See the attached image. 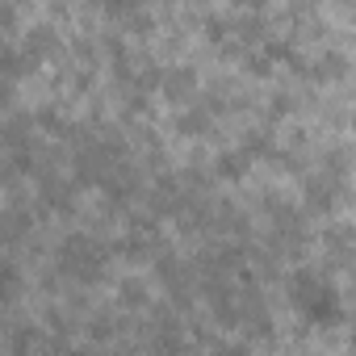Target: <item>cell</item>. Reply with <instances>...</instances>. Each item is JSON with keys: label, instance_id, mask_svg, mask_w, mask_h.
Returning a JSON list of instances; mask_svg holds the SVG:
<instances>
[{"label": "cell", "instance_id": "6da1fadb", "mask_svg": "<svg viewBox=\"0 0 356 356\" xmlns=\"http://www.w3.org/2000/svg\"><path fill=\"white\" fill-rule=\"evenodd\" d=\"M293 298H298V310L310 318V323H335L339 318V306H335V289L314 281V277H302L293 285Z\"/></svg>", "mask_w": 356, "mask_h": 356}, {"label": "cell", "instance_id": "7a4b0ae2", "mask_svg": "<svg viewBox=\"0 0 356 356\" xmlns=\"http://www.w3.org/2000/svg\"><path fill=\"white\" fill-rule=\"evenodd\" d=\"M227 356H243V352H227Z\"/></svg>", "mask_w": 356, "mask_h": 356}]
</instances>
